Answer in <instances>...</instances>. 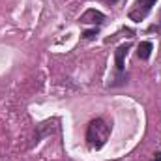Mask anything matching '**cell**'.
<instances>
[{
	"instance_id": "1",
	"label": "cell",
	"mask_w": 161,
	"mask_h": 161,
	"mask_svg": "<svg viewBox=\"0 0 161 161\" xmlns=\"http://www.w3.org/2000/svg\"><path fill=\"white\" fill-rule=\"evenodd\" d=\"M109 133H111V127L105 124V120L97 118V120L90 122V125L86 129V141L92 148H101L107 142Z\"/></svg>"
},
{
	"instance_id": "2",
	"label": "cell",
	"mask_w": 161,
	"mask_h": 161,
	"mask_svg": "<svg viewBox=\"0 0 161 161\" xmlns=\"http://www.w3.org/2000/svg\"><path fill=\"white\" fill-rule=\"evenodd\" d=\"M154 4H156V0H137V4H135L137 8L129 11V17H131L133 21H141V19H144V17L150 13V9H152Z\"/></svg>"
},
{
	"instance_id": "3",
	"label": "cell",
	"mask_w": 161,
	"mask_h": 161,
	"mask_svg": "<svg viewBox=\"0 0 161 161\" xmlns=\"http://www.w3.org/2000/svg\"><path fill=\"white\" fill-rule=\"evenodd\" d=\"M103 21H105V15L97 9H86L80 15V23H86V25H99Z\"/></svg>"
},
{
	"instance_id": "4",
	"label": "cell",
	"mask_w": 161,
	"mask_h": 161,
	"mask_svg": "<svg viewBox=\"0 0 161 161\" xmlns=\"http://www.w3.org/2000/svg\"><path fill=\"white\" fill-rule=\"evenodd\" d=\"M129 47H131V43H124V45H120V47L116 49V53H114V60H116V69H118L120 73L124 71V60H125V54H127Z\"/></svg>"
},
{
	"instance_id": "5",
	"label": "cell",
	"mask_w": 161,
	"mask_h": 161,
	"mask_svg": "<svg viewBox=\"0 0 161 161\" xmlns=\"http://www.w3.org/2000/svg\"><path fill=\"white\" fill-rule=\"evenodd\" d=\"M152 49H154V45H152L150 41H141L139 47H137V56H139L141 60H148L150 54H152Z\"/></svg>"
},
{
	"instance_id": "6",
	"label": "cell",
	"mask_w": 161,
	"mask_h": 161,
	"mask_svg": "<svg viewBox=\"0 0 161 161\" xmlns=\"http://www.w3.org/2000/svg\"><path fill=\"white\" fill-rule=\"evenodd\" d=\"M96 36H97V28H92V30H86V32L82 34V38H84V40H94Z\"/></svg>"
},
{
	"instance_id": "7",
	"label": "cell",
	"mask_w": 161,
	"mask_h": 161,
	"mask_svg": "<svg viewBox=\"0 0 161 161\" xmlns=\"http://www.w3.org/2000/svg\"><path fill=\"white\" fill-rule=\"evenodd\" d=\"M152 161H161V152H158V154H156V158H154Z\"/></svg>"
},
{
	"instance_id": "8",
	"label": "cell",
	"mask_w": 161,
	"mask_h": 161,
	"mask_svg": "<svg viewBox=\"0 0 161 161\" xmlns=\"http://www.w3.org/2000/svg\"><path fill=\"white\" fill-rule=\"evenodd\" d=\"M107 2H111V4H116V2H118V0H107Z\"/></svg>"
}]
</instances>
